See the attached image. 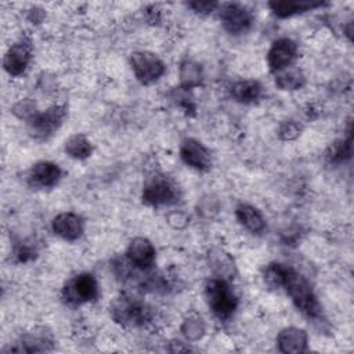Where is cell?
<instances>
[{
	"label": "cell",
	"instance_id": "obj_1",
	"mask_svg": "<svg viewBox=\"0 0 354 354\" xmlns=\"http://www.w3.org/2000/svg\"><path fill=\"white\" fill-rule=\"evenodd\" d=\"M264 279L275 288H282L292 299L296 308L307 318L319 319L322 307L310 282L293 267L282 263H271L264 270Z\"/></svg>",
	"mask_w": 354,
	"mask_h": 354
},
{
	"label": "cell",
	"instance_id": "obj_2",
	"mask_svg": "<svg viewBox=\"0 0 354 354\" xmlns=\"http://www.w3.org/2000/svg\"><path fill=\"white\" fill-rule=\"evenodd\" d=\"M205 296L209 308L220 321L230 319L238 307V297L224 278H210L205 285Z\"/></svg>",
	"mask_w": 354,
	"mask_h": 354
},
{
	"label": "cell",
	"instance_id": "obj_3",
	"mask_svg": "<svg viewBox=\"0 0 354 354\" xmlns=\"http://www.w3.org/2000/svg\"><path fill=\"white\" fill-rule=\"evenodd\" d=\"M180 199L177 184L165 174H153L148 177L142 188V202L148 206H171Z\"/></svg>",
	"mask_w": 354,
	"mask_h": 354
},
{
	"label": "cell",
	"instance_id": "obj_4",
	"mask_svg": "<svg viewBox=\"0 0 354 354\" xmlns=\"http://www.w3.org/2000/svg\"><path fill=\"white\" fill-rule=\"evenodd\" d=\"M111 314L116 322L129 326H142L151 322L153 317L152 308L147 303L131 296L116 299L111 307Z\"/></svg>",
	"mask_w": 354,
	"mask_h": 354
},
{
	"label": "cell",
	"instance_id": "obj_5",
	"mask_svg": "<svg viewBox=\"0 0 354 354\" xmlns=\"http://www.w3.org/2000/svg\"><path fill=\"white\" fill-rule=\"evenodd\" d=\"M100 286L95 277L90 272H82L69 279L62 289V299L69 306H80L97 300Z\"/></svg>",
	"mask_w": 354,
	"mask_h": 354
},
{
	"label": "cell",
	"instance_id": "obj_6",
	"mask_svg": "<svg viewBox=\"0 0 354 354\" xmlns=\"http://www.w3.org/2000/svg\"><path fill=\"white\" fill-rule=\"evenodd\" d=\"M130 66L134 76L142 84L158 82L166 72L165 62L151 51H136L130 55Z\"/></svg>",
	"mask_w": 354,
	"mask_h": 354
},
{
	"label": "cell",
	"instance_id": "obj_7",
	"mask_svg": "<svg viewBox=\"0 0 354 354\" xmlns=\"http://www.w3.org/2000/svg\"><path fill=\"white\" fill-rule=\"evenodd\" d=\"M66 108L64 105H53L44 111H37L29 120V131L37 140H46L53 136L64 123Z\"/></svg>",
	"mask_w": 354,
	"mask_h": 354
},
{
	"label": "cell",
	"instance_id": "obj_8",
	"mask_svg": "<svg viewBox=\"0 0 354 354\" xmlns=\"http://www.w3.org/2000/svg\"><path fill=\"white\" fill-rule=\"evenodd\" d=\"M220 19L230 35H243L253 25L252 11L241 3H224L220 7Z\"/></svg>",
	"mask_w": 354,
	"mask_h": 354
},
{
	"label": "cell",
	"instance_id": "obj_9",
	"mask_svg": "<svg viewBox=\"0 0 354 354\" xmlns=\"http://www.w3.org/2000/svg\"><path fill=\"white\" fill-rule=\"evenodd\" d=\"M181 160L198 171H206L212 167L210 151L196 138H185L180 147Z\"/></svg>",
	"mask_w": 354,
	"mask_h": 354
},
{
	"label": "cell",
	"instance_id": "obj_10",
	"mask_svg": "<svg viewBox=\"0 0 354 354\" xmlns=\"http://www.w3.org/2000/svg\"><path fill=\"white\" fill-rule=\"evenodd\" d=\"M296 57H297L296 41H293L289 37H281L271 44L267 53V64L270 71L277 73L290 66Z\"/></svg>",
	"mask_w": 354,
	"mask_h": 354
},
{
	"label": "cell",
	"instance_id": "obj_11",
	"mask_svg": "<svg viewBox=\"0 0 354 354\" xmlns=\"http://www.w3.org/2000/svg\"><path fill=\"white\" fill-rule=\"evenodd\" d=\"M126 257L131 267L140 271H148L153 267V263L156 260V250L149 239L144 236H137L129 243Z\"/></svg>",
	"mask_w": 354,
	"mask_h": 354
},
{
	"label": "cell",
	"instance_id": "obj_12",
	"mask_svg": "<svg viewBox=\"0 0 354 354\" xmlns=\"http://www.w3.org/2000/svg\"><path fill=\"white\" fill-rule=\"evenodd\" d=\"M32 61V47L29 41L21 40L10 46L3 58L4 71L10 76L22 75Z\"/></svg>",
	"mask_w": 354,
	"mask_h": 354
},
{
	"label": "cell",
	"instance_id": "obj_13",
	"mask_svg": "<svg viewBox=\"0 0 354 354\" xmlns=\"http://www.w3.org/2000/svg\"><path fill=\"white\" fill-rule=\"evenodd\" d=\"M53 232L64 241H77L84 232L83 218L73 212L57 214L51 221Z\"/></svg>",
	"mask_w": 354,
	"mask_h": 354
},
{
	"label": "cell",
	"instance_id": "obj_14",
	"mask_svg": "<svg viewBox=\"0 0 354 354\" xmlns=\"http://www.w3.org/2000/svg\"><path fill=\"white\" fill-rule=\"evenodd\" d=\"M62 177L61 167L48 160L35 163L28 173V184L33 188H51L58 184Z\"/></svg>",
	"mask_w": 354,
	"mask_h": 354
},
{
	"label": "cell",
	"instance_id": "obj_15",
	"mask_svg": "<svg viewBox=\"0 0 354 354\" xmlns=\"http://www.w3.org/2000/svg\"><path fill=\"white\" fill-rule=\"evenodd\" d=\"M277 344L279 351L282 353H288V354L304 353L308 348V336L306 330L300 328L289 326L282 329L278 333Z\"/></svg>",
	"mask_w": 354,
	"mask_h": 354
},
{
	"label": "cell",
	"instance_id": "obj_16",
	"mask_svg": "<svg viewBox=\"0 0 354 354\" xmlns=\"http://www.w3.org/2000/svg\"><path fill=\"white\" fill-rule=\"evenodd\" d=\"M235 216L238 223L252 234H261L266 230V220L261 212L249 203L238 205Z\"/></svg>",
	"mask_w": 354,
	"mask_h": 354
},
{
	"label": "cell",
	"instance_id": "obj_17",
	"mask_svg": "<svg viewBox=\"0 0 354 354\" xmlns=\"http://www.w3.org/2000/svg\"><path fill=\"white\" fill-rule=\"evenodd\" d=\"M322 1H299V0H281L270 1L268 7L278 18H289L296 14H301L318 7H322Z\"/></svg>",
	"mask_w": 354,
	"mask_h": 354
},
{
	"label": "cell",
	"instance_id": "obj_18",
	"mask_svg": "<svg viewBox=\"0 0 354 354\" xmlns=\"http://www.w3.org/2000/svg\"><path fill=\"white\" fill-rule=\"evenodd\" d=\"M230 93L241 104H253L261 98L263 86L259 80H239L231 86Z\"/></svg>",
	"mask_w": 354,
	"mask_h": 354
},
{
	"label": "cell",
	"instance_id": "obj_19",
	"mask_svg": "<svg viewBox=\"0 0 354 354\" xmlns=\"http://www.w3.org/2000/svg\"><path fill=\"white\" fill-rule=\"evenodd\" d=\"M306 77L299 68L288 66L275 73V84L281 90H299L303 87Z\"/></svg>",
	"mask_w": 354,
	"mask_h": 354
},
{
	"label": "cell",
	"instance_id": "obj_20",
	"mask_svg": "<svg viewBox=\"0 0 354 354\" xmlns=\"http://www.w3.org/2000/svg\"><path fill=\"white\" fill-rule=\"evenodd\" d=\"M51 340H48L44 335H25L22 336L14 347H10V351H25V353H37V351H47L50 350Z\"/></svg>",
	"mask_w": 354,
	"mask_h": 354
},
{
	"label": "cell",
	"instance_id": "obj_21",
	"mask_svg": "<svg viewBox=\"0 0 354 354\" xmlns=\"http://www.w3.org/2000/svg\"><path fill=\"white\" fill-rule=\"evenodd\" d=\"M66 155L73 159H86L91 155L93 147L90 140L84 134H73L71 136L64 145Z\"/></svg>",
	"mask_w": 354,
	"mask_h": 354
},
{
	"label": "cell",
	"instance_id": "obj_22",
	"mask_svg": "<svg viewBox=\"0 0 354 354\" xmlns=\"http://www.w3.org/2000/svg\"><path fill=\"white\" fill-rule=\"evenodd\" d=\"M326 159L329 163H343L347 159H350L351 156V134L350 130L347 133L346 138H340L336 140L335 142H332L326 151Z\"/></svg>",
	"mask_w": 354,
	"mask_h": 354
},
{
	"label": "cell",
	"instance_id": "obj_23",
	"mask_svg": "<svg viewBox=\"0 0 354 354\" xmlns=\"http://www.w3.org/2000/svg\"><path fill=\"white\" fill-rule=\"evenodd\" d=\"M202 69L201 65L194 61H184L180 68V80L184 88H192L201 83Z\"/></svg>",
	"mask_w": 354,
	"mask_h": 354
},
{
	"label": "cell",
	"instance_id": "obj_24",
	"mask_svg": "<svg viewBox=\"0 0 354 354\" xmlns=\"http://www.w3.org/2000/svg\"><path fill=\"white\" fill-rule=\"evenodd\" d=\"M203 330H205V326L201 318H189L183 325V333L187 336V339H191V340L199 339Z\"/></svg>",
	"mask_w": 354,
	"mask_h": 354
},
{
	"label": "cell",
	"instance_id": "obj_25",
	"mask_svg": "<svg viewBox=\"0 0 354 354\" xmlns=\"http://www.w3.org/2000/svg\"><path fill=\"white\" fill-rule=\"evenodd\" d=\"M12 112H14L17 116L29 120L37 111H36L35 102H32L30 100H22V101H19V102L14 106V111H12Z\"/></svg>",
	"mask_w": 354,
	"mask_h": 354
},
{
	"label": "cell",
	"instance_id": "obj_26",
	"mask_svg": "<svg viewBox=\"0 0 354 354\" xmlns=\"http://www.w3.org/2000/svg\"><path fill=\"white\" fill-rule=\"evenodd\" d=\"M192 11L198 12V14H202V15H206V14H210L213 12L214 10H217L220 7V4L217 1H209V0H205V1H189L187 4Z\"/></svg>",
	"mask_w": 354,
	"mask_h": 354
},
{
	"label": "cell",
	"instance_id": "obj_27",
	"mask_svg": "<svg viewBox=\"0 0 354 354\" xmlns=\"http://www.w3.org/2000/svg\"><path fill=\"white\" fill-rule=\"evenodd\" d=\"M299 134H300V127H299L295 122H292V120L285 122V123L281 126V129H279V136H281V138H283V140L296 138Z\"/></svg>",
	"mask_w": 354,
	"mask_h": 354
}]
</instances>
